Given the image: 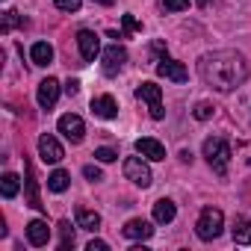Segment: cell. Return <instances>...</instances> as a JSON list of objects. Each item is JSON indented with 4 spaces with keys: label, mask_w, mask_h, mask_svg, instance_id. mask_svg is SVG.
<instances>
[{
    "label": "cell",
    "mask_w": 251,
    "mask_h": 251,
    "mask_svg": "<svg viewBox=\"0 0 251 251\" xmlns=\"http://www.w3.org/2000/svg\"><path fill=\"white\" fill-rule=\"evenodd\" d=\"M251 68L239 50H210L198 59V77L216 92H233L248 80Z\"/></svg>",
    "instance_id": "cell-1"
},
{
    "label": "cell",
    "mask_w": 251,
    "mask_h": 251,
    "mask_svg": "<svg viewBox=\"0 0 251 251\" xmlns=\"http://www.w3.org/2000/svg\"><path fill=\"white\" fill-rule=\"evenodd\" d=\"M201 154H204V160L210 163V169H213L219 177L227 175V166H230V157H233L227 139H222V136H210V139H204Z\"/></svg>",
    "instance_id": "cell-2"
},
{
    "label": "cell",
    "mask_w": 251,
    "mask_h": 251,
    "mask_svg": "<svg viewBox=\"0 0 251 251\" xmlns=\"http://www.w3.org/2000/svg\"><path fill=\"white\" fill-rule=\"evenodd\" d=\"M222 227H225V213H222L219 207H204L201 216H198V222H195V233H198V239L213 242V239L222 236Z\"/></svg>",
    "instance_id": "cell-3"
},
{
    "label": "cell",
    "mask_w": 251,
    "mask_h": 251,
    "mask_svg": "<svg viewBox=\"0 0 251 251\" xmlns=\"http://www.w3.org/2000/svg\"><path fill=\"white\" fill-rule=\"evenodd\" d=\"M136 98L148 106V112H151V118L154 121H163L166 118V106H163V89L157 86V83H151V80H145V83H139L136 86Z\"/></svg>",
    "instance_id": "cell-4"
},
{
    "label": "cell",
    "mask_w": 251,
    "mask_h": 251,
    "mask_svg": "<svg viewBox=\"0 0 251 251\" xmlns=\"http://www.w3.org/2000/svg\"><path fill=\"white\" fill-rule=\"evenodd\" d=\"M124 177L130 183H136L139 189H148L154 183V175H151V166L145 163V157H127L124 160Z\"/></svg>",
    "instance_id": "cell-5"
},
{
    "label": "cell",
    "mask_w": 251,
    "mask_h": 251,
    "mask_svg": "<svg viewBox=\"0 0 251 251\" xmlns=\"http://www.w3.org/2000/svg\"><path fill=\"white\" fill-rule=\"evenodd\" d=\"M56 127H59V133H62L71 145H80V142L86 139V124H83V118L74 115V112H65V115L56 121Z\"/></svg>",
    "instance_id": "cell-6"
},
{
    "label": "cell",
    "mask_w": 251,
    "mask_h": 251,
    "mask_svg": "<svg viewBox=\"0 0 251 251\" xmlns=\"http://www.w3.org/2000/svg\"><path fill=\"white\" fill-rule=\"evenodd\" d=\"M124 62H127V50H124L118 42L109 45L106 50H100V71H103L106 77H115V74L124 68Z\"/></svg>",
    "instance_id": "cell-7"
},
{
    "label": "cell",
    "mask_w": 251,
    "mask_h": 251,
    "mask_svg": "<svg viewBox=\"0 0 251 251\" xmlns=\"http://www.w3.org/2000/svg\"><path fill=\"white\" fill-rule=\"evenodd\" d=\"M154 68H157V74H160V77H166V80H172V83H186V80H189L186 65H183V62H177V59H172L169 53H166Z\"/></svg>",
    "instance_id": "cell-8"
},
{
    "label": "cell",
    "mask_w": 251,
    "mask_h": 251,
    "mask_svg": "<svg viewBox=\"0 0 251 251\" xmlns=\"http://www.w3.org/2000/svg\"><path fill=\"white\" fill-rule=\"evenodd\" d=\"M77 48H80L83 62H95V59L100 56V39H98V33L80 30V33H77Z\"/></svg>",
    "instance_id": "cell-9"
},
{
    "label": "cell",
    "mask_w": 251,
    "mask_h": 251,
    "mask_svg": "<svg viewBox=\"0 0 251 251\" xmlns=\"http://www.w3.org/2000/svg\"><path fill=\"white\" fill-rule=\"evenodd\" d=\"M39 157H42L45 163L56 166V163L65 157V151H62V145H59V139H56V136H50V133H42V136H39Z\"/></svg>",
    "instance_id": "cell-10"
},
{
    "label": "cell",
    "mask_w": 251,
    "mask_h": 251,
    "mask_svg": "<svg viewBox=\"0 0 251 251\" xmlns=\"http://www.w3.org/2000/svg\"><path fill=\"white\" fill-rule=\"evenodd\" d=\"M59 92H62V83L59 80H53V77H48V80H42L39 83V106L42 109H53L56 106V100H59Z\"/></svg>",
    "instance_id": "cell-11"
},
{
    "label": "cell",
    "mask_w": 251,
    "mask_h": 251,
    "mask_svg": "<svg viewBox=\"0 0 251 251\" xmlns=\"http://www.w3.org/2000/svg\"><path fill=\"white\" fill-rule=\"evenodd\" d=\"M136 154H142L151 163H160V160H166V145L157 142L154 136H142V139H136Z\"/></svg>",
    "instance_id": "cell-12"
},
{
    "label": "cell",
    "mask_w": 251,
    "mask_h": 251,
    "mask_svg": "<svg viewBox=\"0 0 251 251\" xmlns=\"http://www.w3.org/2000/svg\"><path fill=\"white\" fill-rule=\"evenodd\" d=\"M24 192H27V204L33 210H45L42 198H39V183H36V175H33V166L24 160Z\"/></svg>",
    "instance_id": "cell-13"
},
{
    "label": "cell",
    "mask_w": 251,
    "mask_h": 251,
    "mask_svg": "<svg viewBox=\"0 0 251 251\" xmlns=\"http://www.w3.org/2000/svg\"><path fill=\"white\" fill-rule=\"evenodd\" d=\"M27 242L30 245H36V248H42V245H48L50 242V227H48V222H42V219H33V222H27Z\"/></svg>",
    "instance_id": "cell-14"
},
{
    "label": "cell",
    "mask_w": 251,
    "mask_h": 251,
    "mask_svg": "<svg viewBox=\"0 0 251 251\" xmlns=\"http://www.w3.org/2000/svg\"><path fill=\"white\" fill-rule=\"evenodd\" d=\"M92 112L103 121H112L118 115V103L112 95H98V98H92Z\"/></svg>",
    "instance_id": "cell-15"
},
{
    "label": "cell",
    "mask_w": 251,
    "mask_h": 251,
    "mask_svg": "<svg viewBox=\"0 0 251 251\" xmlns=\"http://www.w3.org/2000/svg\"><path fill=\"white\" fill-rule=\"evenodd\" d=\"M121 233L127 236V239H151V236H154V227H151V222H145V219H130L127 225L121 227Z\"/></svg>",
    "instance_id": "cell-16"
},
{
    "label": "cell",
    "mask_w": 251,
    "mask_h": 251,
    "mask_svg": "<svg viewBox=\"0 0 251 251\" xmlns=\"http://www.w3.org/2000/svg\"><path fill=\"white\" fill-rule=\"evenodd\" d=\"M175 216H177V204L172 198H160L154 204V222L157 225H169V222H175Z\"/></svg>",
    "instance_id": "cell-17"
},
{
    "label": "cell",
    "mask_w": 251,
    "mask_h": 251,
    "mask_svg": "<svg viewBox=\"0 0 251 251\" xmlns=\"http://www.w3.org/2000/svg\"><path fill=\"white\" fill-rule=\"evenodd\" d=\"M30 59H33V65L48 68V65L53 62V45H50V42H36V45L30 48Z\"/></svg>",
    "instance_id": "cell-18"
},
{
    "label": "cell",
    "mask_w": 251,
    "mask_h": 251,
    "mask_svg": "<svg viewBox=\"0 0 251 251\" xmlns=\"http://www.w3.org/2000/svg\"><path fill=\"white\" fill-rule=\"evenodd\" d=\"M230 236H233L236 245H251V219L236 216L233 219V227H230Z\"/></svg>",
    "instance_id": "cell-19"
},
{
    "label": "cell",
    "mask_w": 251,
    "mask_h": 251,
    "mask_svg": "<svg viewBox=\"0 0 251 251\" xmlns=\"http://www.w3.org/2000/svg\"><path fill=\"white\" fill-rule=\"evenodd\" d=\"M74 219H77V227H83V230H98L100 227V213H95L89 207H77Z\"/></svg>",
    "instance_id": "cell-20"
},
{
    "label": "cell",
    "mask_w": 251,
    "mask_h": 251,
    "mask_svg": "<svg viewBox=\"0 0 251 251\" xmlns=\"http://www.w3.org/2000/svg\"><path fill=\"white\" fill-rule=\"evenodd\" d=\"M18 189H21V177L15 175V172H6L3 177H0V192H3V198L9 201V198H15L18 195Z\"/></svg>",
    "instance_id": "cell-21"
},
{
    "label": "cell",
    "mask_w": 251,
    "mask_h": 251,
    "mask_svg": "<svg viewBox=\"0 0 251 251\" xmlns=\"http://www.w3.org/2000/svg\"><path fill=\"white\" fill-rule=\"evenodd\" d=\"M15 27H27V18H24V15H18L15 9H6V12H3V21H0V33L9 36Z\"/></svg>",
    "instance_id": "cell-22"
},
{
    "label": "cell",
    "mask_w": 251,
    "mask_h": 251,
    "mask_svg": "<svg viewBox=\"0 0 251 251\" xmlns=\"http://www.w3.org/2000/svg\"><path fill=\"white\" fill-rule=\"evenodd\" d=\"M68 183H71V175H68L65 169H56V172L48 175V189H50V192H65Z\"/></svg>",
    "instance_id": "cell-23"
},
{
    "label": "cell",
    "mask_w": 251,
    "mask_h": 251,
    "mask_svg": "<svg viewBox=\"0 0 251 251\" xmlns=\"http://www.w3.org/2000/svg\"><path fill=\"white\" fill-rule=\"evenodd\" d=\"M56 227H59V248H62V251L74 248V230H71V222H65V219H62Z\"/></svg>",
    "instance_id": "cell-24"
},
{
    "label": "cell",
    "mask_w": 251,
    "mask_h": 251,
    "mask_svg": "<svg viewBox=\"0 0 251 251\" xmlns=\"http://www.w3.org/2000/svg\"><path fill=\"white\" fill-rule=\"evenodd\" d=\"M213 109H216L213 103H207V100H198V103H195V109H192V115H195L198 121H207V118H213Z\"/></svg>",
    "instance_id": "cell-25"
},
{
    "label": "cell",
    "mask_w": 251,
    "mask_h": 251,
    "mask_svg": "<svg viewBox=\"0 0 251 251\" xmlns=\"http://www.w3.org/2000/svg\"><path fill=\"white\" fill-rule=\"evenodd\" d=\"M121 30H124V36H133V33H142V24L133 15H124L121 18Z\"/></svg>",
    "instance_id": "cell-26"
},
{
    "label": "cell",
    "mask_w": 251,
    "mask_h": 251,
    "mask_svg": "<svg viewBox=\"0 0 251 251\" xmlns=\"http://www.w3.org/2000/svg\"><path fill=\"white\" fill-rule=\"evenodd\" d=\"M160 6H163V12H183V9H189V0H160Z\"/></svg>",
    "instance_id": "cell-27"
},
{
    "label": "cell",
    "mask_w": 251,
    "mask_h": 251,
    "mask_svg": "<svg viewBox=\"0 0 251 251\" xmlns=\"http://www.w3.org/2000/svg\"><path fill=\"white\" fill-rule=\"evenodd\" d=\"M53 6H56L59 12H80L83 0H53Z\"/></svg>",
    "instance_id": "cell-28"
},
{
    "label": "cell",
    "mask_w": 251,
    "mask_h": 251,
    "mask_svg": "<svg viewBox=\"0 0 251 251\" xmlns=\"http://www.w3.org/2000/svg\"><path fill=\"white\" fill-rule=\"evenodd\" d=\"M83 177H86V180H92V183H100V180H103V172H100L98 166H92V163H89V166H83Z\"/></svg>",
    "instance_id": "cell-29"
},
{
    "label": "cell",
    "mask_w": 251,
    "mask_h": 251,
    "mask_svg": "<svg viewBox=\"0 0 251 251\" xmlns=\"http://www.w3.org/2000/svg\"><path fill=\"white\" fill-rule=\"evenodd\" d=\"M92 157H95L98 163H112V160L118 157V151H112V148H98V151H95Z\"/></svg>",
    "instance_id": "cell-30"
},
{
    "label": "cell",
    "mask_w": 251,
    "mask_h": 251,
    "mask_svg": "<svg viewBox=\"0 0 251 251\" xmlns=\"http://www.w3.org/2000/svg\"><path fill=\"white\" fill-rule=\"evenodd\" d=\"M148 56H151V62L157 65V62H160V59L166 56V42H154V45H151V53H148Z\"/></svg>",
    "instance_id": "cell-31"
},
{
    "label": "cell",
    "mask_w": 251,
    "mask_h": 251,
    "mask_svg": "<svg viewBox=\"0 0 251 251\" xmlns=\"http://www.w3.org/2000/svg\"><path fill=\"white\" fill-rule=\"evenodd\" d=\"M86 251H109V242H103V239H92V242L86 245Z\"/></svg>",
    "instance_id": "cell-32"
},
{
    "label": "cell",
    "mask_w": 251,
    "mask_h": 251,
    "mask_svg": "<svg viewBox=\"0 0 251 251\" xmlns=\"http://www.w3.org/2000/svg\"><path fill=\"white\" fill-rule=\"evenodd\" d=\"M62 89H65V95H77V92H80V80H68Z\"/></svg>",
    "instance_id": "cell-33"
},
{
    "label": "cell",
    "mask_w": 251,
    "mask_h": 251,
    "mask_svg": "<svg viewBox=\"0 0 251 251\" xmlns=\"http://www.w3.org/2000/svg\"><path fill=\"white\" fill-rule=\"evenodd\" d=\"M92 3H100V6H112L115 0H92Z\"/></svg>",
    "instance_id": "cell-34"
},
{
    "label": "cell",
    "mask_w": 251,
    "mask_h": 251,
    "mask_svg": "<svg viewBox=\"0 0 251 251\" xmlns=\"http://www.w3.org/2000/svg\"><path fill=\"white\" fill-rule=\"evenodd\" d=\"M213 3V0H198V6H210Z\"/></svg>",
    "instance_id": "cell-35"
}]
</instances>
